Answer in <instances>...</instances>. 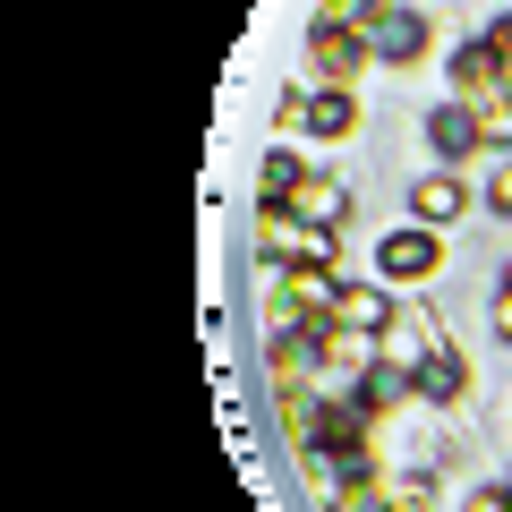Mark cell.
Returning a JSON list of instances; mask_svg holds the SVG:
<instances>
[{
    "label": "cell",
    "instance_id": "277c9868",
    "mask_svg": "<svg viewBox=\"0 0 512 512\" xmlns=\"http://www.w3.org/2000/svg\"><path fill=\"white\" fill-rule=\"evenodd\" d=\"M316 367H325L333 384H359V376H376V367H384V342H376V333H359V325H316Z\"/></svg>",
    "mask_w": 512,
    "mask_h": 512
},
{
    "label": "cell",
    "instance_id": "3957f363",
    "mask_svg": "<svg viewBox=\"0 0 512 512\" xmlns=\"http://www.w3.org/2000/svg\"><path fill=\"white\" fill-rule=\"evenodd\" d=\"M308 60H316V86H359L376 43L350 35V26H308Z\"/></svg>",
    "mask_w": 512,
    "mask_h": 512
},
{
    "label": "cell",
    "instance_id": "7c38bea8",
    "mask_svg": "<svg viewBox=\"0 0 512 512\" xmlns=\"http://www.w3.org/2000/svg\"><path fill=\"white\" fill-rule=\"evenodd\" d=\"M256 256H265V265L299 256V214L291 205H256Z\"/></svg>",
    "mask_w": 512,
    "mask_h": 512
},
{
    "label": "cell",
    "instance_id": "6da1fadb",
    "mask_svg": "<svg viewBox=\"0 0 512 512\" xmlns=\"http://www.w3.org/2000/svg\"><path fill=\"white\" fill-rule=\"evenodd\" d=\"M436 265H444V231H427V222H402V231L376 239V282H384V291L436 282Z\"/></svg>",
    "mask_w": 512,
    "mask_h": 512
},
{
    "label": "cell",
    "instance_id": "44dd1931",
    "mask_svg": "<svg viewBox=\"0 0 512 512\" xmlns=\"http://www.w3.org/2000/svg\"><path fill=\"white\" fill-rule=\"evenodd\" d=\"M504 291H512V265H504Z\"/></svg>",
    "mask_w": 512,
    "mask_h": 512
},
{
    "label": "cell",
    "instance_id": "8fae6325",
    "mask_svg": "<svg viewBox=\"0 0 512 512\" xmlns=\"http://www.w3.org/2000/svg\"><path fill=\"white\" fill-rule=\"evenodd\" d=\"M359 128V94L350 86H316L308 94V137H350Z\"/></svg>",
    "mask_w": 512,
    "mask_h": 512
},
{
    "label": "cell",
    "instance_id": "ba28073f",
    "mask_svg": "<svg viewBox=\"0 0 512 512\" xmlns=\"http://www.w3.org/2000/svg\"><path fill=\"white\" fill-rule=\"evenodd\" d=\"M291 214L316 222V231H333V222L350 214V180H333V171H308V180L291 188Z\"/></svg>",
    "mask_w": 512,
    "mask_h": 512
},
{
    "label": "cell",
    "instance_id": "4fadbf2b",
    "mask_svg": "<svg viewBox=\"0 0 512 512\" xmlns=\"http://www.w3.org/2000/svg\"><path fill=\"white\" fill-rule=\"evenodd\" d=\"M384 512H436V470H410V478H384Z\"/></svg>",
    "mask_w": 512,
    "mask_h": 512
},
{
    "label": "cell",
    "instance_id": "9c48e42d",
    "mask_svg": "<svg viewBox=\"0 0 512 512\" xmlns=\"http://www.w3.org/2000/svg\"><path fill=\"white\" fill-rule=\"evenodd\" d=\"M495 86H504V60H495V43H487V35L461 43V52H453V94H461V103H487Z\"/></svg>",
    "mask_w": 512,
    "mask_h": 512
},
{
    "label": "cell",
    "instance_id": "e0dca14e",
    "mask_svg": "<svg viewBox=\"0 0 512 512\" xmlns=\"http://www.w3.org/2000/svg\"><path fill=\"white\" fill-rule=\"evenodd\" d=\"M333 512H384V478H333Z\"/></svg>",
    "mask_w": 512,
    "mask_h": 512
},
{
    "label": "cell",
    "instance_id": "2e32d148",
    "mask_svg": "<svg viewBox=\"0 0 512 512\" xmlns=\"http://www.w3.org/2000/svg\"><path fill=\"white\" fill-rule=\"evenodd\" d=\"M410 393H419V384H410L402 367H376V376H359V402H367V410H393V402H410Z\"/></svg>",
    "mask_w": 512,
    "mask_h": 512
},
{
    "label": "cell",
    "instance_id": "ffe728a7",
    "mask_svg": "<svg viewBox=\"0 0 512 512\" xmlns=\"http://www.w3.org/2000/svg\"><path fill=\"white\" fill-rule=\"evenodd\" d=\"M495 333L512 342V291H495Z\"/></svg>",
    "mask_w": 512,
    "mask_h": 512
},
{
    "label": "cell",
    "instance_id": "d6986e66",
    "mask_svg": "<svg viewBox=\"0 0 512 512\" xmlns=\"http://www.w3.org/2000/svg\"><path fill=\"white\" fill-rule=\"evenodd\" d=\"M461 512H512V487H478V495H470Z\"/></svg>",
    "mask_w": 512,
    "mask_h": 512
},
{
    "label": "cell",
    "instance_id": "52a82bcc",
    "mask_svg": "<svg viewBox=\"0 0 512 512\" xmlns=\"http://www.w3.org/2000/svg\"><path fill=\"white\" fill-rule=\"evenodd\" d=\"M470 214V180L461 171H427L419 188H410V222H427V231H444V222Z\"/></svg>",
    "mask_w": 512,
    "mask_h": 512
},
{
    "label": "cell",
    "instance_id": "ac0fdd59",
    "mask_svg": "<svg viewBox=\"0 0 512 512\" xmlns=\"http://www.w3.org/2000/svg\"><path fill=\"white\" fill-rule=\"evenodd\" d=\"M487 205L512 214V146H495V180H487Z\"/></svg>",
    "mask_w": 512,
    "mask_h": 512
},
{
    "label": "cell",
    "instance_id": "9a60e30c",
    "mask_svg": "<svg viewBox=\"0 0 512 512\" xmlns=\"http://www.w3.org/2000/svg\"><path fill=\"white\" fill-rule=\"evenodd\" d=\"M376 18H384V0H316V26H350V35H367Z\"/></svg>",
    "mask_w": 512,
    "mask_h": 512
},
{
    "label": "cell",
    "instance_id": "5bb4252c",
    "mask_svg": "<svg viewBox=\"0 0 512 512\" xmlns=\"http://www.w3.org/2000/svg\"><path fill=\"white\" fill-rule=\"evenodd\" d=\"M299 180H308V163H299V154H265V188H256V205H291Z\"/></svg>",
    "mask_w": 512,
    "mask_h": 512
},
{
    "label": "cell",
    "instance_id": "30bf717a",
    "mask_svg": "<svg viewBox=\"0 0 512 512\" xmlns=\"http://www.w3.org/2000/svg\"><path fill=\"white\" fill-rule=\"evenodd\" d=\"M393 316H402V308H393V291H384V282H350V291H342V308H333V325L384 333V325H393Z\"/></svg>",
    "mask_w": 512,
    "mask_h": 512
},
{
    "label": "cell",
    "instance_id": "5b68a950",
    "mask_svg": "<svg viewBox=\"0 0 512 512\" xmlns=\"http://www.w3.org/2000/svg\"><path fill=\"white\" fill-rule=\"evenodd\" d=\"M367 43H376V60H393V69H419V60L436 52V35H427V18L410 0H384V18L367 26Z\"/></svg>",
    "mask_w": 512,
    "mask_h": 512
},
{
    "label": "cell",
    "instance_id": "7a4b0ae2",
    "mask_svg": "<svg viewBox=\"0 0 512 512\" xmlns=\"http://www.w3.org/2000/svg\"><path fill=\"white\" fill-rule=\"evenodd\" d=\"M427 154H436L444 171H461L470 154H487V128H478V103H461V94H444V103L427 111Z\"/></svg>",
    "mask_w": 512,
    "mask_h": 512
},
{
    "label": "cell",
    "instance_id": "8992f818",
    "mask_svg": "<svg viewBox=\"0 0 512 512\" xmlns=\"http://www.w3.org/2000/svg\"><path fill=\"white\" fill-rule=\"evenodd\" d=\"M410 384H419L427 402H461V393H470V367H461V350H453L444 325H436V342H427V359L410 367Z\"/></svg>",
    "mask_w": 512,
    "mask_h": 512
}]
</instances>
